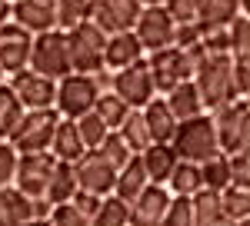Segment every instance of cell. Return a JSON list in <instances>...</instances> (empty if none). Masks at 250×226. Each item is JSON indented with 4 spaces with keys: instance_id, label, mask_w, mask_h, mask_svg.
<instances>
[{
    "instance_id": "obj_43",
    "label": "cell",
    "mask_w": 250,
    "mask_h": 226,
    "mask_svg": "<svg viewBox=\"0 0 250 226\" xmlns=\"http://www.w3.org/2000/svg\"><path fill=\"white\" fill-rule=\"evenodd\" d=\"M7 20H14V0H0V27Z\"/></svg>"
},
{
    "instance_id": "obj_24",
    "label": "cell",
    "mask_w": 250,
    "mask_h": 226,
    "mask_svg": "<svg viewBox=\"0 0 250 226\" xmlns=\"http://www.w3.org/2000/svg\"><path fill=\"white\" fill-rule=\"evenodd\" d=\"M147 187H150V176H147L144 160H140V153H137V156H134V160H130L124 170H117V187H114V193L120 196V200L134 203V200H137V196H140Z\"/></svg>"
},
{
    "instance_id": "obj_23",
    "label": "cell",
    "mask_w": 250,
    "mask_h": 226,
    "mask_svg": "<svg viewBox=\"0 0 250 226\" xmlns=\"http://www.w3.org/2000/svg\"><path fill=\"white\" fill-rule=\"evenodd\" d=\"M193 226H230L227 209H224V196L217 189H200L193 196Z\"/></svg>"
},
{
    "instance_id": "obj_1",
    "label": "cell",
    "mask_w": 250,
    "mask_h": 226,
    "mask_svg": "<svg viewBox=\"0 0 250 226\" xmlns=\"http://www.w3.org/2000/svg\"><path fill=\"white\" fill-rule=\"evenodd\" d=\"M173 150L180 160H190V163H204L217 153H224L220 147V133L213 123V113H200L193 120H180V127L173 133Z\"/></svg>"
},
{
    "instance_id": "obj_4",
    "label": "cell",
    "mask_w": 250,
    "mask_h": 226,
    "mask_svg": "<svg viewBox=\"0 0 250 226\" xmlns=\"http://www.w3.org/2000/svg\"><path fill=\"white\" fill-rule=\"evenodd\" d=\"M104 94V83L97 74H67L57 83V110L67 120H80L83 113L97 107V100Z\"/></svg>"
},
{
    "instance_id": "obj_37",
    "label": "cell",
    "mask_w": 250,
    "mask_h": 226,
    "mask_svg": "<svg viewBox=\"0 0 250 226\" xmlns=\"http://www.w3.org/2000/svg\"><path fill=\"white\" fill-rule=\"evenodd\" d=\"M164 226H193V196H173Z\"/></svg>"
},
{
    "instance_id": "obj_8",
    "label": "cell",
    "mask_w": 250,
    "mask_h": 226,
    "mask_svg": "<svg viewBox=\"0 0 250 226\" xmlns=\"http://www.w3.org/2000/svg\"><path fill=\"white\" fill-rule=\"evenodd\" d=\"M110 90L120 94L134 110H144L150 100L157 96L154 87V74H150V63L140 60L134 67H124V70H110Z\"/></svg>"
},
{
    "instance_id": "obj_2",
    "label": "cell",
    "mask_w": 250,
    "mask_h": 226,
    "mask_svg": "<svg viewBox=\"0 0 250 226\" xmlns=\"http://www.w3.org/2000/svg\"><path fill=\"white\" fill-rule=\"evenodd\" d=\"M193 83H197V90H200L210 113L217 107L237 100L240 94L233 87V54H207L204 63L197 67V74H193Z\"/></svg>"
},
{
    "instance_id": "obj_44",
    "label": "cell",
    "mask_w": 250,
    "mask_h": 226,
    "mask_svg": "<svg viewBox=\"0 0 250 226\" xmlns=\"http://www.w3.org/2000/svg\"><path fill=\"white\" fill-rule=\"evenodd\" d=\"M3 83H10V70H7L3 60H0V87H3Z\"/></svg>"
},
{
    "instance_id": "obj_48",
    "label": "cell",
    "mask_w": 250,
    "mask_h": 226,
    "mask_svg": "<svg viewBox=\"0 0 250 226\" xmlns=\"http://www.w3.org/2000/svg\"><path fill=\"white\" fill-rule=\"evenodd\" d=\"M233 226H250V216H247V220H237Z\"/></svg>"
},
{
    "instance_id": "obj_51",
    "label": "cell",
    "mask_w": 250,
    "mask_h": 226,
    "mask_svg": "<svg viewBox=\"0 0 250 226\" xmlns=\"http://www.w3.org/2000/svg\"><path fill=\"white\" fill-rule=\"evenodd\" d=\"M247 100H250V96H247Z\"/></svg>"
},
{
    "instance_id": "obj_10",
    "label": "cell",
    "mask_w": 250,
    "mask_h": 226,
    "mask_svg": "<svg viewBox=\"0 0 250 226\" xmlns=\"http://www.w3.org/2000/svg\"><path fill=\"white\" fill-rule=\"evenodd\" d=\"M134 34L147 47V54H154V50H164V47H173L177 43V20L170 17V10L164 3L160 7H144Z\"/></svg>"
},
{
    "instance_id": "obj_3",
    "label": "cell",
    "mask_w": 250,
    "mask_h": 226,
    "mask_svg": "<svg viewBox=\"0 0 250 226\" xmlns=\"http://www.w3.org/2000/svg\"><path fill=\"white\" fill-rule=\"evenodd\" d=\"M107 37L110 34H104L94 20H83V23L67 30L74 74H100V70H107Z\"/></svg>"
},
{
    "instance_id": "obj_47",
    "label": "cell",
    "mask_w": 250,
    "mask_h": 226,
    "mask_svg": "<svg viewBox=\"0 0 250 226\" xmlns=\"http://www.w3.org/2000/svg\"><path fill=\"white\" fill-rule=\"evenodd\" d=\"M160 3H167V0H144V7H160Z\"/></svg>"
},
{
    "instance_id": "obj_30",
    "label": "cell",
    "mask_w": 250,
    "mask_h": 226,
    "mask_svg": "<svg viewBox=\"0 0 250 226\" xmlns=\"http://www.w3.org/2000/svg\"><path fill=\"white\" fill-rule=\"evenodd\" d=\"M117 133L127 140V147H130L134 153H144L150 143H154V133H150V127H147L144 110H130V116L124 120V127H120Z\"/></svg>"
},
{
    "instance_id": "obj_17",
    "label": "cell",
    "mask_w": 250,
    "mask_h": 226,
    "mask_svg": "<svg viewBox=\"0 0 250 226\" xmlns=\"http://www.w3.org/2000/svg\"><path fill=\"white\" fill-rule=\"evenodd\" d=\"M140 60H147V47L140 43L134 30H120L107 37V70H124Z\"/></svg>"
},
{
    "instance_id": "obj_50",
    "label": "cell",
    "mask_w": 250,
    "mask_h": 226,
    "mask_svg": "<svg viewBox=\"0 0 250 226\" xmlns=\"http://www.w3.org/2000/svg\"><path fill=\"white\" fill-rule=\"evenodd\" d=\"M14 3H17V0H14Z\"/></svg>"
},
{
    "instance_id": "obj_39",
    "label": "cell",
    "mask_w": 250,
    "mask_h": 226,
    "mask_svg": "<svg viewBox=\"0 0 250 226\" xmlns=\"http://www.w3.org/2000/svg\"><path fill=\"white\" fill-rule=\"evenodd\" d=\"M17 160L20 153L14 150L10 140H0V187H10L14 176H17Z\"/></svg>"
},
{
    "instance_id": "obj_36",
    "label": "cell",
    "mask_w": 250,
    "mask_h": 226,
    "mask_svg": "<svg viewBox=\"0 0 250 226\" xmlns=\"http://www.w3.org/2000/svg\"><path fill=\"white\" fill-rule=\"evenodd\" d=\"M50 223L54 226H90V216H87L74 200H67V203H57V207H54Z\"/></svg>"
},
{
    "instance_id": "obj_18",
    "label": "cell",
    "mask_w": 250,
    "mask_h": 226,
    "mask_svg": "<svg viewBox=\"0 0 250 226\" xmlns=\"http://www.w3.org/2000/svg\"><path fill=\"white\" fill-rule=\"evenodd\" d=\"M50 153L57 156L60 163H80L83 160V153H87V143H83V136H80V127L77 120H60L57 133H54V143H50Z\"/></svg>"
},
{
    "instance_id": "obj_26",
    "label": "cell",
    "mask_w": 250,
    "mask_h": 226,
    "mask_svg": "<svg viewBox=\"0 0 250 226\" xmlns=\"http://www.w3.org/2000/svg\"><path fill=\"white\" fill-rule=\"evenodd\" d=\"M237 17H240V0H204L200 30H227Z\"/></svg>"
},
{
    "instance_id": "obj_11",
    "label": "cell",
    "mask_w": 250,
    "mask_h": 226,
    "mask_svg": "<svg viewBox=\"0 0 250 226\" xmlns=\"http://www.w3.org/2000/svg\"><path fill=\"white\" fill-rule=\"evenodd\" d=\"M54 167H57V156H54L50 150H43V153H20L14 187H20L27 196H43Z\"/></svg>"
},
{
    "instance_id": "obj_27",
    "label": "cell",
    "mask_w": 250,
    "mask_h": 226,
    "mask_svg": "<svg viewBox=\"0 0 250 226\" xmlns=\"http://www.w3.org/2000/svg\"><path fill=\"white\" fill-rule=\"evenodd\" d=\"M167 189L173 196H197L204 189V170H200V163L180 160L177 170L170 173V180H167Z\"/></svg>"
},
{
    "instance_id": "obj_41",
    "label": "cell",
    "mask_w": 250,
    "mask_h": 226,
    "mask_svg": "<svg viewBox=\"0 0 250 226\" xmlns=\"http://www.w3.org/2000/svg\"><path fill=\"white\" fill-rule=\"evenodd\" d=\"M233 87L240 96H250V50L233 54Z\"/></svg>"
},
{
    "instance_id": "obj_21",
    "label": "cell",
    "mask_w": 250,
    "mask_h": 226,
    "mask_svg": "<svg viewBox=\"0 0 250 226\" xmlns=\"http://www.w3.org/2000/svg\"><path fill=\"white\" fill-rule=\"evenodd\" d=\"M144 116H147L150 133H154V143H170L173 133H177V127H180V120H177V113L170 110L167 96H160V94L144 107Z\"/></svg>"
},
{
    "instance_id": "obj_45",
    "label": "cell",
    "mask_w": 250,
    "mask_h": 226,
    "mask_svg": "<svg viewBox=\"0 0 250 226\" xmlns=\"http://www.w3.org/2000/svg\"><path fill=\"white\" fill-rule=\"evenodd\" d=\"M23 226H54V223H50V220H27Z\"/></svg>"
},
{
    "instance_id": "obj_16",
    "label": "cell",
    "mask_w": 250,
    "mask_h": 226,
    "mask_svg": "<svg viewBox=\"0 0 250 226\" xmlns=\"http://www.w3.org/2000/svg\"><path fill=\"white\" fill-rule=\"evenodd\" d=\"M14 20L20 27H27L34 37L47 34V30H57V0H17L14 3Z\"/></svg>"
},
{
    "instance_id": "obj_38",
    "label": "cell",
    "mask_w": 250,
    "mask_h": 226,
    "mask_svg": "<svg viewBox=\"0 0 250 226\" xmlns=\"http://www.w3.org/2000/svg\"><path fill=\"white\" fill-rule=\"evenodd\" d=\"M164 7L170 10V17L177 20V27H180V23H200V7H204V0H167Z\"/></svg>"
},
{
    "instance_id": "obj_46",
    "label": "cell",
    "mask_w": 250,
    "mask_h": 226,
    "mask_svg": "<svg viewBox=\"0 0 250 226\" xmlns=\"http://www.w3.org/2000/svg\"><path fill=\"white\" fill-rule=\"evenodd\" d=\"M240 14H247V17H250V0H240Z\"/></svg>"
},
{
    "instance_id": "obj_49",
    "label": "cell",
    "mask_w": 250,
    "mask_h": 226,
    "mask_svg": "<svg viewBox=\"0 0 250 226\" xmlns=\"http://www.w3.org/2000/svg\"><path fill=\"white\" fill-rule=\"evenodd\" d=\"M83 3H90V7H97V3H100V0H83Z\"/></svg>"
},
{
    "instance_id": "obj_35",
    "label": "cell",
    "mask_w": 250,
    "mask_h": 226,
    "mask_svg": "<svg viewBox=\"0 0 250 226\" xmlns=\"http://www.w3.org/2000/svg\"><path fill=\"white\" fill-rule=\"evenodd\" d=\"M77 127H80V136H83V143H87V150H97L104 140H107V133H110V127L100 120V113L90 110V113H83L77 120Z\"/></svg>"
},
{
    "instance_id": "obj_5",
    "label": "cell",
    "mask_w": 250,
    "mask_h": 226,
    "mask_svg": "<svg viewBox=\"0 0 250 226\" xmlns=\"http://www.w3.org/2000/svg\"><path fill=\"white\" fill-rule=\"evenodd\" d=\"M60 110L57 107H47V110H27L20 127L10 133V143L17 153H43L50 150L54 143V133L60 127Z\"/></svg>"
},
{
    "instance_id": "obj_7",
    "label": "cell",
    "mask_w": 250,
    "mask_h": 226,
    "mask_svg": "<svg viewBox=\"0 0 250 226\" xmlns=\"http://www.w3.org/2000/svg\"><path fill=\"white\" fill-rule=\"evenodd\" d=\"M213 123L220 133V147L224 153H240L250 150V100L237 96L230 103L213 110Z\"/></svg>"
},
{
    "instance_id": "obj_20",
    "label": "cell",
    "mask_w": 250,
    "mask_h": 226,
    "mask_svg": "<svg viewBox=\"0 0 250 226\" xmlns=\"http://www.w3.org/2000/svg\"><path fill=\"white\" fill-rule=\"evenodd\" d=\"M34 220V200L20 187H0V226H23Z\"/></svg>"
},
{
    "instance_id": "obj_13",
    "label": "cell",
    "mask_w": 250,
    "mask_h": 226,
    "mask_svg": "<svg viewBox=\"0 0 250 226\" xmlns=\"http://www.w3.org/2000/svg\"><path fill=\"white\" fill-rule=\"evenodd\" d=\"M140 14H144V0H100L90 20L104 34H120V30H134Z\"/></svg>"
},
{
    "instance_id": "obj_34",
    "label": "cell",
    "mask_w": 250,
    "mask_h": 226,
    "mask_svg": "<svg viewBox=\"0 0 250 226\" xmlns=\"http://www.w3.org/2000/svg\"><path fill=\"white\" fill-rule=\"evenodd\" d=\"M224 196V209H227V220H230V226L237 223V220H247L250 216V189L240 187V183H230V187L220 193Z\"/></svg>"
},
{
    "instance_id": "obj_9",
    "label": "cell",
    "mask_w": 250,
    "mask_h": 226,
    "mask_svg": "<svg viewBox=\"0 0 250 226\" xmlns=\"http://www.w3.org/2000/svg\"><path fill=\"white\" fill-rule=\"evenodd\" d=\"M57 83L60 80H50V76L37 74V70H30V67L10 74V87H14V94L20 96V103H23L27 110L57 107Z\"/></svg>"
},
{
    "instance_id": "obj_32",
    "label": "cell",
    "mask_w": 250,
    "mask_h": 226,
    "mask_svg": "<svg viewBox=\"0 0 250 226\" xmlns=\"http://www.w3.org/2000/svg\"><path fill=\"white\" fill-rule=\"evenodd\" d=\"M90 226H130V203L120 200L117 193L104 196V203H100Z\"/></svg>"
},
{
    "instance_id": "obj_33",
    "label": "cell",
    "mask_w": 250,
    "mask_h": 226,
    "mask_svg": "<svg viewBox=\"0 0 250 226\" xmlns=\"http://www.w3.org/2000/svg\"><path fill=\"white\" fill-rule=\"evenodd\" d=\"M97 150H100V156H104L110 167H117V170H124V167H127V163H130V160L137 156V153L127 147V140H124V136H120L117 130L107 133V140H104Z\"/></svg>"
},
{
    "instance_id": "obj_31",
    "label": "cell",
    "mask_w": 250,
    "mask_h": 226,
    "mask_svg": "<svg viewBox=\"0 0 250 226\" xmlns=\"http://www.w3.org/2000/svg\"><path fill=\"white\" fill-rule=\"evenodd\" d=\"M94 110L100 113V120H104L110 130H120V127H124V120L130 116V110H134V107H130V103H127L120 94H114V90H104Z\"/></svg>"
},
{
    "instance_id": "obj_28",
    "label": "cell",
    "mask_w": 250,
    "mask_h": 226,
    "mask_svg": "<svg viewBox=\"0 0 250 226\" xmlns=\"http://www.w3.org/2000/svg\"><path fill=\"white\" fill-rule=\"evenodd\" d=\"M23 113H27V107L20 103V96L14 94V87L3 83V87H0V140H10V133L20 127Z\"/></svg>"
},
{
    "instance_id": "obj_42",
    "label": "cell",
    "mask_w": 250,
    "mask_h": 226,
    "mask_svg": "<svg viewBox=\"0 0 250 226\" xmlns=\"http://www.w3.org/2000/svg\"><path fill=\"white\" fill-rule=\"evenodd\" d=\"M230 160H233V183L250 189V150L230 153Z\"/></svg>"
},
{
    "instance_id": "obj_12",
    "label": "cell",
    "mask_w": 250,
    "mask_h": 226,
    "mask_svg": "<svg viewBox=\"0 0 250 226\" xmlns=\"http://www.w3.org/2000/svg\"><path fill=\"white\" fill-rule=\"evenodd\" d=\"M30 54H34V34L27 27H20L17 20H7L0 27V60L10 74H17L23 67H30Z\"/></svg>"
},
{
    "instance_id": "obj_14",
    "label": "cell",
    "mask_w": 250,
    "mask_h": 226,
    "mask_svg": "<svg viewBox=\"0 0 250 226\" xmlns=\"http://www.w3.org/2000/svg\"><path fill=\"white\" fill-rule=\"evenodd\" d=\"M77 167V180H80V189H90L97 196H110L117 187V167H110L100 150H87L83 160L74 163Z\"/></svg>"
},
{
    "instance_id": "obj_6",
    "label": "cell",
    "mask_w": 250,
    "mask_h": 226,
    "mask_svg": "<svg viewBox=\"0 0 250 226\" xmlns=\"http://www.w3.org/2000/svg\"><path fill=\"white\" fill-rule=\"evenodd\" d=\"M30 70L50 76V80H63L74 74L70 63V43H67V30H47L34 37V54H30Z\"/></svg>"
},
{
    "instance_id": "obj_25",
    "label": "cell",
    "mask_w": 250,
    "mask_h": 226,
    "mask_svg": "<svg viewBox=\"0 0 250 226\" xmlns=\"http://www.w3.org/2000/svg\"><path fill=\"white\" fill-rule=\"evenodd\" d=\"M80 189V180H77V167L74 163H60L54 167V173H50V180H47V200L57 207V203H67V200H74V193Z\"/></svg>"
},
{
    "instance_id": "obj_29",
    "label": "cell",
    "mask_w": 250,
    "mask_h": 226,
    "mask_svg": "<svg viewBox=\"0 0 250 226\" xmlns=\"http://www.w3.org/2000/svg\"><path fill=\"white\" fill-rule=\"evenodd\" d=\"M200 170H204V187H207V189L224 193V189L233 183V160H230V153H217V156H210V160H204Z\"/></svg>"
},
{
    "instance_id": "obj_40",
    "label": "cell",
    "mask_w": 250,
    "mask_h": 226,
    "mask_svg": "<svg viewBox=\"0 0 250 226\" xmlns=\"http://www.w3.org/2000/svg\"><path fill=\"white\" fill-rule=\"evenodd\" d=\"M227 34H230V54L250 50V17L247 14H240V17L233 20L230 27H227Z\"/></svg>"
},
{
    "instance_id": "obj_15",
    "label": "cell",
    "mask_w": 250,
    "mask_h": 226,
    "mask_svg": "<svg viewBox=\"0 0 250 226\" xmlns=\"http://www.w3.org/2000/svg\"><path fill=\"white\" fill-rule=\"evenodd\" d=\"M173 193L160 183H150L130 203V226H164V216H167V207H170Z\"/></svg>"
},
{
    "instance_id": "obj_19",
    "label": "cell",
    "mask_w": 250,
    "mask_h": 226,
    "mask_svg": "<svg viewBox=\"0 0 250 226\" xmlns=\"http://www.w3.org/2000/svg\"><path fill=\"white\" fill-rule=\"evenodd\" d=\"M140 160H144V170H147L150 183H160V187H167L170 173L177 170V163H180L173 143H150L147 150L140 153Z\"/></svg>"
},
{
    "instance_id": "obj_22",
    "label": "cell",
    "mask_w": 250,
    "mask_h": 226,
    "mask_svg": "<svg viewBox=\"0 0 250 226\" xmlns=\"http://www.w3.org/2000/svg\"><path fill=\"white\" fill-rule=\"evenodd\" d=\"M164 96H167L170 110L177 113V120H193V116H200V113H210L193 80H184V83H177L170 94H164Z\"/></svg>"
}]
</instances>
